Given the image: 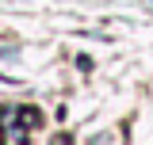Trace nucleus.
<instances>
[{
	"label": "nucleus",
	"instance_id": "nucleus-1",
	"mask_svg": "<svg viewBox=\"0 0 153 145\" xmlns=\"http://www.w3.org/2000/svg\"><path fill=\"white\" fill-rule=\"evenodd\" d=\"M149 8H153V0H149Z\"/></svg>",
	"mask_w": 153,
	"mask_h": 145
}]
</instances>
